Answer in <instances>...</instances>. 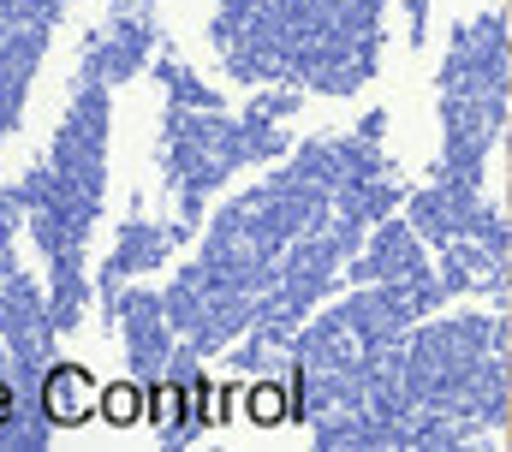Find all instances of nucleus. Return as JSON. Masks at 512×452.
<instances>
[{"label": "nucleus", "mask_w": 512, "mask_h": 452, "mask_svg": "<svg viewBox=\"0 0 512 452\" xmlns=\"http://www.w3.org/2000/svg\"><path fill=\"white\" fill-rule=\"evenodd\" d=\"M42 411H48V423H84L90 411H102V387L78 369V363H60V369H48V381H42Z\"/></svg>", "instance_id": "1"}, {"label": "nucleus", "mask_w": 512, "mask_h": 452, "mask_svg": "<svg viewBox=\"0 0 512 452\" xmlns=\"http://www.w3.org/2000/svg\"><path fill=\"white\" fill-rule=\"evenodd\" d=\"M102 417H108L114 429H131V423L143 417V393H137L131 381H114V387H102Z\"/></svg>", "instance_id": "2"}, {"label": "nucleus", "mask_w": 512, "mask_h": 452, "mask_svg": "<svg viewBox=\"0 0 512 452\" xmlns=\"http://www.w3.org/2000/svg\"><path fill=\"white\" fill-rule=\"evenodd\" d=\"M280 417H286V393H280V387H268V381H262V387H251V423L274 429Z\"/></svg>", "instance_id": "3"}, {"label": "nucleus", "mask_w": 512, "mask_h": 452, "mask_svg": "<svg viewBox=\"0 0 512 452\" xmlns=\"http://www.w3.org/2000/svg\"><path fill=\"white\" fill-rule=\"evenodd\" d=\"M149 411H155V423H161V429H167V435H173V429H179V423H185V393H179V387H161V393H155V405H149Z\"/></svg>", "instance_id": "4"}, {"label": "nucleus", "mask_w": 512, "mask_h": 452, "mask_svg": "<svg viewBox=\"0 0 512 452\" xmlns=\"http://www.w3.org/2000/svg\"><path fill=\"white\" fill-rule=\"evenodd\" d=\"M6 423H12V393L0 387V429H6Z\"/></svg>", "instance_id": "5"}, {"label": "nucleus", "mask_w": 512, "mask_h": 452, "mask_svg": "<svg viewBox=\"0 0 512 452\" xmlns=\"http://www.w3.org/2000/svg\"><path fill=\"white\" fill-rule=\"evenodd\" d=\"M507 345H512V322H507Z\"/></svg>", "instance_id": "6"}]
</instances>
